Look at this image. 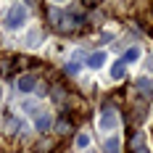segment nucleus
<instances>
[{"instance_id":"obj_7","label":"nucleus","mask_w":153,"mask_h":153,"mask_svg":"<svg viewBox=\"0 0 153 153\" xmlns=\"http://www.w3.org/2000/svg\"><path fill=\"white\" fill-rule=\"evenodd\" d=\"M50 127H53V116L50 114H37L34 116V129L37 132H48Z\"/></svg>"},{"instance_id":"obj_10","label":"nucleus","mask_w":153,"mask_h":153,"mask_svg":"<svg viewBox=\"0 0 153 153\" xmlns=\"http://www.w3.org/2000/svg\"><path fill=\"white\" fill-rule=\"evenodd\" d=\"M124 76H127V66H124L122 61L111 63V79H114V82H122Z\"/></svg>"},{"instance_id":"obj_6","label":"nucleus","mask_w":153,"mask_h":153,"mask_svg":"<svg viewBox=\"0 0 153 153\" xmlns=\"http://www.w3.org/2000/svg\"><path fill=\"white\" fill-rule=\"evenodd\" d=\"M140 58H143V48H140V45H132V48H127V50H124V56L119 58V61L127 66V63H137Z\"/></svg>"},{"instance_id":"obj_4","label":"nucleus","mask_w":153,"mask_h":153,"mask_svg":"<svg viewBox=\"0 0 153 153\" xmlns=\"http://www.w3.org/2000/svg\"><path fill=\"white\" fill-rule=\"evenodd\" d=\"M108 66V53L106 50H95L87 56V69L90 71H100V69H106Z\"/></svg>"},{"instance_id":"obj_1","label":"nucleus","mask_w":153,"mask_h":153,"mask_svg":"<svg viewBox=\"0 0 153 153\" xmlns=\"http://www.w3.org/2000/svg\"><path fill=\"white\" fill-rule=\"evenodd\" d=\"M29 13H27V5L24 3H11L5 5V13H3V29L5 32H19L27 27Z\"/></svg>"},{"instance_id":"obj_12","label":"nucleus","mask_w":153,"mask_h":153,"mask_svg":"<svg viewBox=\"0 0 153 153\" xmlns=\"http://www.w3.org/2000/svg\"><path fill=\"white\" fill-rule=\"evenodd\" d=\"M137 90L153 95V82H151V79H145V76H140V79H137Z\"/></svg>"},{"instance_id":"obj_11","label":"nucleus","mask_w":153,"mask_h":153,"mask_svg":"<svg viewBox=\"0 0 153 153\" xmlns=\"http://www.w3.org/2000/svg\"><path fill=\"white\" fill-rule=\"evenodd\" d=\"M69 76H79L82 74V66H79V61H71V63H66V69H63Z\"/></svg>"},{"instance_id":"obj_2","label":"nucleus","mask_w":153,"mask_h":153,"mask_svg":"<svg viewBox=\"0 0 153 153\" xmlns=\"http://www.w3.org/2000/svg\"><path fill=\"white\" fill-rule=\"evenodd\" d=\"M119 127V111L114 106H103L100 116H98V129L100 132H114Z\"/></svg>"},{"instance_id":"obj_5","label":"nucleus","mask_w":153,"mask_h":153,"mask_svg":"<svg viewBox=\"0 0 153 153\" xmlns=\"http://www.w3.org/2000/svg\"><path fill=\"white\" fill-rule=\"evenodd\" d=\"M16 87H19V92L29 95V92H34V87H37V76L34 74H21L19 82H16Z\"/></svg>"},{"instance_id":"obj_8","label":"nucleus","mask_w":153,"mask_h":153,"mask_svg":"<svg viewBox=\"0 0 153 153\" xmlns=\"http://www.w3.org/2000/svg\"><path fill=\"white\" fill-rule=\"evenodd\" d=\"M103 153H122V137L119 135H111L103 143Z\"/></svg>"},{"instance_id":"obj_13","label":"nucleus","mask_w":153,"mask_h":153,"mask_svg":"<svg viewBox=\"0 0 153 153\" xmlns=\"http://www.w3.org/2000/svg\"><path fill=\"white\" fill-rule=\"evenodd\" d=\"M114 37H116V34H114V32H111V29H106V32H100V42H103V45H108V42H111V40H114Z\"/></svg>"},{"instance_id":"obj_3","label":"nucleus","mask_w":153,"mask_h":153,"mask_svg":"<svg viewBox=\"0 0 153 153\" xmlns=\"http://www.w3.org/2000/svg\"><path fill=\"white\" fill-rule=\"evenodd\" d=\"M42 42H45V32L42 29H37V27L27 29V34H24V48L27 50H37V48H42Z\"/></svg>"},{"instance_id":"obj_14","label":"nucleus","mask_w":153,"mask_h":153,"mask_svg":"<svg viewBox=\"0 0 153 153\" xmlns=\"http://www.w3.org/2000/svg\"><path fill=\"white\" fill-rule=\"evenodd\" d=\"M151 71H153V61H151Z\"/></svg>"},{"instance_id":"obj_9","label":"nucleus","mask_w":153,"mask_h":153,"mask_svg":"<svg viewBox=\"0 0 153 153\" xmlns=\"http://www.w3.org/2000/svg\"><path fill=\"white\" fill-rule=\"evenodd\" d=\"M90 145H92V137H90V132H79V135L74 137V148H76V151H87Z\"/></svg>"}]
</instances>
